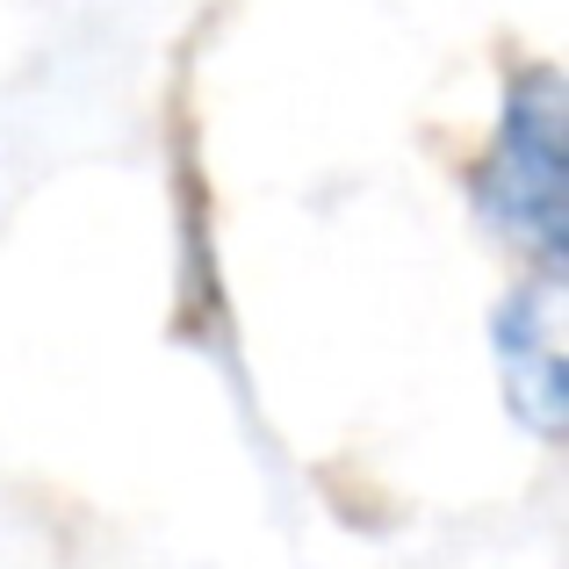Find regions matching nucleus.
I'll return each instance as SVG.
<instances>
[{
    "instance_id": "1",
    "label": "nucleus",
    "mask_w": 569,
    "mask_h": 569,
    "mask_svg": "<svg viewBox=\"0 0 569 569\" xmlns=\"http://www.w3.org/2000/svg\"><path fill=\"white\" fill-rule=\"evenodd\" d=\"M562 123L569 94L556 66H519L505 87L498 130H490L483 159H476V209L490 231H505L512 246H527L541 267H562L569 217H562Z\"/></svg>"
},
{
    "instance_id": "2",
    "label": "nucleus",
    "mask_w": 569,
    "mask_h": 569,
    "mask_svg": "<svg viewBox=\"0 0 569 569\" xmlns=\"http://www.w3.org/2000/svg\"><path fill=\"white\" fill-rule=\"evenodd\" d=\"M569 318H562V274L541 267L512 303L498 310V376L512 418H527L541 440L569 426Z\"/></svg>"
}]
</instances>
